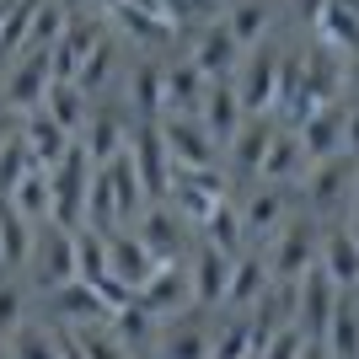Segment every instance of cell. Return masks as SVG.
<instances>
[{"mask_svg":"<svg viewBox=\"0 0 359 359\" xmlns=\"http://www.w3.org/2000/svg\"><path fill=\"white\" fill-rule=\"evenodd\" d=\"M316 252H322V225H316V215H290V220L273 231V252H269L273 285H300V279L316 269Z\"/></svg>","mask_w":359,"mask_h":359,"instance_id":"1","label":"cell"},{"mask_svg":"<svg viewBox=\"0 0 359 359\" xmlns=\"http://www.w3.org/2000/svg\"><path fill=\"white\" fill-rule=\"evenodd\" d=\"M129 161H135L140 182H145V198H150V204H161V198L172 194V182H177V161H172V150H166L161 123H140V129H129Z\"/></svg>","mask_w":359,"mask_h":359,"instance_id":"2","label":"cell"},{"mask_svg":"<svg viewBox=\"0 0 359 359\" xmlns=\"http://www.w3.org/2000/svg\"><path fill=\"white\" fill-rule=\"evenodd\" d=\"M279 70L285 60L273 48H252L236 70V97L247 107V118H263V113H279Z\"/></svg>","mask_w":359,"mask_h":359,"instance_id":"3","label":"cell"},{"mask_svg":"<svg viewBox=\"0 0 359 359\" xmlns=\"http://www.w3.org/2000/svg\"><path fill=\"white\" fill-rule=\"evenodd\" d=\"M354 177H359V161H354V156L316 161L311 172L300 177V188H306V215H332L348 194H354Z\"/></svg>","mask_w":359,"mask_h":359,"instance_id":"4","label":"cell"},{"mask_svg":"<svg viewBox=\"0 0 359 359\" xmlns=\"http://www.w3.org/2000/svg\"><path fill=\"white\" fill-rule=\"evenodd\" d=\"M338 306H344V295H338V285H332L322 269L306 273V285H300V316H295V327L300 338H311V344H327V332H332V316H338Z\"/></svg>","mask_w":359,"mask_h":359,"instance_id":"5","label":"cell"},{"mask_svg":"<svg viewBox=\"0 0 359 359\" xmlns=\"http://www.w3.org/2000/svg\"><path fill=\"white\" fill-rule=\"evenodd\" d=\"M161 135H166V150H172L177 172H215V140H210V129H204L194 113L166 118Z\"/></svg>","mask_w":359,"mask_h":359,"instance_id":"6","label":"cell"},{"mask_svg":"<svg viewBox=\"0 0 359 359\" xmlns=\"http://www.w3.org/2000/svg\"><path fill=\"white\" fill-rule=\"evenodd\" d=\"M241 54H247V48L231 38L225 16H215V22H204V27L194 32V54H188V60H194L198 70L210 75V81H225V75H236V70H241Z\"/></svg>","mask_w":359,"mask_h":359,"instance_id":"7","label":"cell"},{"mask_svg":"<svg viewBox=\"0 0 359 359\" xmlns=\"http://www.w3.org/2000/svg\"><path fill=\"white\" fill-rule=\"evenodd\" d=\"M295 135H300V145H306V156H311V166L316 161H332V156H348V107L344 102L316 107Z\"/></svg>","mask_w":359,"mask_h":359,"instance_id":"8","label":"cell"},{"mask_svg":"<svg viewBox=\"0 0 359 359\" xmlns=\"http://www.w3.org/2000/svg\"><path fill=\"white\" fill-rule=\"evenodd\" d=\"M279 129H285V123L263 113V118H247V123H241V135L225 145V150H231V172H236L241 182L263 177V161H269V150H273V140H279Z\"/></svg>","mask_w":359,"mask_h":359,"instance_id":"9","label":"cell"},{"mask_svg":"<svg viewBox=\"0 0 359 359\" xmlns=\"http://www.w3.org/2000/svg\"><path fill=\"white\" fill-rule=\"evenodd\" d=\"M194 118L210 129L215 145H231V140L241 135V123H247V107H241V97H236V81H210L204 107H198Z\"/></svg>","mask_w":359,"mask_h":359,"instance_id":"10","label":"cell"},{"mask_svg":"<svg viewBox=\"0 0 359 359\" xmlns=\"http://www.w3.org/2000/svg\"><path fill=\"white\" fill-rule=\"evenodd\" d=\"M316 269L327 273L338 290H354V285H359V241H354V231H348V220L322 225V252H316Z\"/></svg>","mask_w":359,"mask_h":359,"instance_id":"11","label":"cell"},{"mask_svg":"<svg viewBox=\"0 0 359 359\" xmlns=\"http://www.w3.org/2000/svg\"><path fill=\"white\" fill-rule=\"evenodd\" d=\"M135 300L145 306L150 316H177L182 306L194 300V279H188V269H182V263H161V269L140 285Z\"/></svg>","mask_w":359,"mask_h":359,"instance_id":"12","label":"cell"},{"mask_svg":"<svg viewBox=\"0 0 359 359\" xmlns=\"http://www.w3.org/2000/svg\"><path fill=\"white\" fill-rule=\"evenodd\" d=\"M231 263L236 257H225L220 247H198L194 252V269H188V279H194V306L198 311H215V306H225V290H231Z\"/></svg>","mask_w":359,"mask_h":359,"instance_id":"13","label":"cell"},{"mask_svg":"<svg viewBox=\"0 0 359 359\" xmlns=\"http://www.w3.org/2000/svg\"><path fill=\"white\" fill-rule=\"evenodd\" d=\"M22 145L32 150V166H38V172H54V166L70 156V135L48 118V107H38V113L22 118Z\"/></svg>","mask_w":359,"mask_h":359,"instance_id":"14","label":"cell"},{"mask_svg":"<svg viewBox=\"0 0 359 359\" xmlns=\"http://www.w3.org/2000/svg\"><path fill=\"white\" fill-rule=\"evenodd\" d=\"M54 225V220H48ZM38 269H43V290L54 295V290H65V285H75V273H81V263H75V236L70 231H48L43 236V247H38Z\"/></svg>","mask_w":359,"mask_h":359,"instance_id":"15","label":"cell"},{"mask_svg":"<svg viewBox=\"0 0 359 359\" xmlns=\"http://www.w3.org/2000/svg\"><path fill=\"white\" fill-rule=\"evenodd\" d=\"M273 273L269 263H263V252H241L236 263H231V290H225V306L231 311H247V306H257V300L269 295Z\"/></svg>","mask_w":359,"mask_h":359,"instance_id":"16","label":"cell"},{"mask_svg":"<svg viewBox=\"0 0 359 359\" xmlns=\"http://www.w3.org/2000/svg\"><path fill=\"white\" fill-rule=\"evenodd\" d=\"M107 263H113V279H123L135 295H140V285H145L150 273L161 269L156 252H150L140 236H107Z\"/></svg>","mask_w":359,"mask_h":359,"instance_id":"17","label":"cell"},{"mask_svg":"<svg viewBox=\"0 0 359 359\" xmlns=\"http://www.w3.org/2000/svg\"><path fill=\"white\" fill-rule=\"evenodd\" d=\"M311 172V156H306V145H300V135L295 129H279V140H273V150H269V161H263V177L257 182H295V177H306Z\"/></svg>","mask_w":359,"mask_h":359,"instance_id":"18","label":"cell"},{"mask_svg":"<svg viewBox=\"0 0 359 359\" xmlns=\"http://www.w3.org/2000/svg\"><path fill=\"white\" fill-rule=\"evenodd\" d=\"M225 27H231V38H236L241 48H263V38H269V27H273L269 0H231V6H225Z\"/></svg>","mask_w":359,"mask_h":359,"instance_id":"19","label":"cell"},{"mask_svg":"<svg viewBox=\"0 0 359 359\" xmlns=\"http://www.w3.org/2000/svg\"><path fill=\"white\" fill-rule=\"evenodd\" d=\"M204 91H210V75L198 70L194 60H182L166 70V113H198L204 107Z\"/></svg>","mask_w":359,"mask_h":359,"instance_id":"20","label":"cell"},{"mask_svg":"<svg viewBox=\"0 0 359 359\" xmlns=\"http://www.w3.org/2000/svg\"><path fill=\"white\" fill-rule=\"evenodd\" d=\"M290 204H285V194H279V188H263V182H257L252 194L241 198V220H247V236H257V231H263V236H273V231H279V225L290 220Z\"/></svg>","mask_w":359,"mask_h":359,"instance_id":"21","label":"cell"},{"mask_svg":"<svg viewBox=\"0 0 359 359\" xmlns=\"http://www.w3.org/2000/svg\"><path fill=\"white\" fill-rule=\"evenodd\" d=\"M135 236L156 252V263H177V236H182V231H177V220H172L166 204H150V210L140 215V220H135Z\"/></svg>","mask_w":359,"mask_h":359,"instance_id":"22","label":"cell"},{"mask_svg":"<svg viewBox=\"0 0 359 359\" xmlns=\"http://www.w3.org/2000/svg\"><path fill=\"white\" fill-rule=\"evenodd\" d=\"M316 38H322L332 54L359 60V11H348V6H338V0H332L327 11H322V22H316Z\"/></svg>","mask_w":359,"mask_h":359,"instance_id":"23","label":"cell"},{"mask_svg":"<svg viewBox=\"0 0 359 359\" xmlns=\"http://www.w3.org/2000/svg\"><path fill=\"white\" fill-rule=\"evenodd\" d=\"M241 236H247L241 204H236V198H220V204H215V215L204 220V241H210V247H220L225 257H241Z\"/></svg>","mask_w":359,"mask_h":359,"instance_id":"24","label":"cell"},{"mask_svg":"<svg viewBox=\"0 0 359 359\" xmlns=\"http://www.w3.org/2000/svg\"><path fill=\"white\" fill-rule=\"evenodd\" d=\"M129 97H135L140 123H161V113H166V70H161V65H140Z\"/></svg>","mask_w":359,"mask_h":359,"instance_id":"25","label":"cell"},{"mask_svg":"<svg viewBox=\"0 0 359 359\" xmlns=\"http://www.w3.org/2000/svg\"><path fill=\"white\" fill-rule=\"evenodd\" d=\"M32 252H38L32 247V220L16 215L11 204H0V257H6V269H22Z\"/></svg>","mask_w":359,"mask_h":359,"instance_id":"26","label":"cell"},{"mask_svg":"<svg viewBox=\"0 0 359 359\" xmlns=\"http://www.w3.org/2000/svg\"><path fill=\"white\" fill-rule=\"evenodd\" d=\"M43 107H48V118L60 123L65 135H75V129L91 118V113H86V91L75 86V81H54V86H48V102H43Z\"/></svg>","mask_w":359,"mask_h":359,"instance_id":"27","label":"cell"},{"mask_svg":"<svg viewBox=\"0 0 359 359\" xmlns=\"http://www.w3.org/2000/svg\"><path fill=\"white\" fill-rule=\"evenodd\" d=\"M65 332H70V344L86 359H129V348L118 344L113 322H86V327H65Z\"/></svg>","mask_w":359,"mask_h":359,"instance_id":"28","label":"cell"},{"mask_svg":"<svg viewBox=\"0 0 359 359\" xmlns=\"http://www.w3.org/2000/svg\"><path fill=\"white\" fill-rule=\"evenodd\" d=\"M210 348H215V338L198 322H177L161 338V359H210Z\"/></svg>","mask_w":359,"mask_h":359,"instance_id":"29","label":"cell"},{"mask_svg":"<svg viewBox=\"0 0 359 359\" xmlns=\"http://www.w3.org/2000/svg\"><path fill=\"white\" fill-rule=\"evenodd\" d=\"M118 140H123V129H118V118H113V113H91V129H86V156H91V161L113 166V161L123 156Z\"/></svg>","mask_w":359,"mask_h":359,"instance_id":"30","label":"cell"},{"mask_svg":"<svg viewBox=\"0 0 359 359\" xmlns=\"http://www.w3.org/2000/svg\"><path fill=\"white\" fill-rule=\"evenodd\" d=\"M210 359H257V327L252 322H225Z\"/></svg>","mask_w":359,"mask_h":359,"instance_id":"31","label":"cell"},{"mask_svg":"<svg viewBox=\"0 0 359 359\" xmlns=\"http://www.w3.org/2000/svg\"><path fill=\"white\" fill-rule=\"evenodd\" d=\"M327 348H332V359H359V311H354L348 295H344V306H338V316H332Z\"/></svg>","mask_w":359,"mask_h":359,"instance_id":"32","label":"cell"},{"mask_svg":"<svg viewBox=\"0 0 359 359\" xmlns=\"http://www.w3.org/2000/svg\"><path fill=\"white\" fill-rule=\"evenodd\" d=\"M107 322H113V332H118V344H123V348H145V344H150V332H156V316H150L140 300H135V306H123L118 316H107Z\"/></svg>","mask_w":359,"mask_h":359,"instance_id":"33","label":"cell"},{"mask_svg":"<svg viewBox=\"0 0 359 359\" xmlns=\"http://www.w3.org/2000/svg\"><path fill=\"white\" fill-rule=\"evenodd\" d=\"M27 172H32V150L22 145V135H16L11 145L0 150V204H6V198H11L22 182H27Z\"/></svg>","mask_w":359,"mask_h":359,"instance_id":"34","label":"cell"},{"mask_svg":"<svg viewBox=\"0 0 359 359\" xmlns=\"http://www.w3.org/2000/svg\"><path fill=\"white\" fill-rule=\"evenodd\" d=\"M11 359H65L60 327H54V332H43V327H22V332L11 338Z\"/></svg>","mask_w":359,"mask_h":359,"instance_id":"35","label":"cell"},{"mask_svg":"<svg viewBox=\"0 0 359 359\" xmlns=\"http://www.w3.org/2000/svg\"><path fill=\"white\" fill-rule=\"evenodd\" d=\"M22 327H27V295H22V285L0 279V338L11 344Z\"/></svg>","mask_w":359,"mask_h":359,"instance_id":"36","label":"cell"},{"mask_svg":"<svg viewBox=\"0 0 359 359\" xmlns=\"http://www.w3.org/2000/svg\"><path fill=\"white\" fill-rule=\"evenodd\" d=\"M113 54H118V48H113V38H102V43L91 48V60H86V70H81V81H75V86L86 91H97V86H107V75H113Z\"/></svg>","mask_w":359,"mask_h":359,"instance_id":"37","label":"cell"},{"mask_svg":"<svg viewBox=\"0 0 359 359\" xmlns=\"http://www.w3.org/2000/svg\"><path fill=\"white\" fill-rule=\"evenodd\" d=\"M300 354H306V338H300V327H290V332H279L257 359H300Z\"/></svg>","mask_w":359,"mask_h":359,"instance_id":"38","label":"cell"},{"mask_svg":"<svg viewBox=\"0 0 359 359\" xmlns=\"http://www.w3.org/2000/svg\"><path fill=\"white\" fill-rule=\"evenodd\" d=\"M327 6H332V0H295V16H300V27H316Z\"/></svg>","mask_w":359,"mask_h":359,"instance_id":"39","label":"cell"},{"mask_svg":"<svg viewBox=\"0 0 359 359\" xmlns=\"http://www.w3.org/2000/svg\"><path fill=\"white\" fill-rule=\"evenodd\" d=\"M344 97H348V107H359V60H348V70H344Z\"/></svg>","mask_w":359,"mask_h":359,"instance_id":"40","label":"cell"},{"mask_svg":"<svg viewBox=\"0 0 359 359\" xmlns=\"http://www.w3.org/2000/svg\"><path fill=\"white\" fill-rule=\"evenodd\" d=\"M348 156L359 161V107H348Z\"/></svg>","mask_w":359,"mask_h":359,"instance_id":"41","label":"cell"},{"mask_svg":"<svg viewBox=\"0 0 359 359\" xmlns=\"http://www.w3.org/2000/svg\"><path fill=\"white\" fill-rule=\"evenodd\" d=\"M300 359H332V348H327V344H311V338H306V354H300Z\"/></svg>","mask_w":359,"mask_h":359,"instance_id":"42","label":"cell"},{"mask_svg":"<svg viewBox=\"0 0 359 359\" xmlns=\"http://www.w3.org/2000/svg\"><path fill=\"white\" fill-rule=\"evenodd\" d=\"M348 231H354V241H359V204L348 210Z\"/></svg>","mask_w":359,"mask_h":359,"instance_id":"43","label":"cell"},{"mask_svg":"<svg viewBox=\"0 0 359 359\" xmlns=\"http://www.w3.org/2000/svg\"><path fill=\"white\" fill-rule=\"evenodd\" d=\"M0 359H11V344H6V338H0Z\"/></svg>","mask_w":359,"mask_h":359,"instance_id":"44","label":"cell"},{"mask_svg":"<svg viewBox=\"0 0 359 359\" xmlns=\"http://www.w3.org/2000/svg\"><path fill=\"white\" fill-rule=\"evenodd\" d=\"M338 6H348V11H359V0H338Z\"/></svg>","mask_w":359,"mask_h":359,"instance_id":"45","label":"cell"},{"mask_svg":"<svg viewBox=\"0 0 359 359\" xmlns=\"http://www.w3.org/2000/svg\"><path fill=\"white\" fill-rule=\"evenodd\" d=\"M354 204H359V177H354Z\"/></svg>","mask_w":359,"mask_h":359,"instance_id":"46","label":"cell"},{"mask_svg":"<svg viewBox=\"0 0 359 359\" xmlns=\"http://www.w3.org/2000/svg\"><path fill=\"white\" fill-rule=\"evenodd\" d=\"M0 269H6V257H0Z\"/></svg>","mask_w":359,"mask_h":359,"instance_id":"47","label":"cell"},{"mask_svg":"<svg viewBox=\"0 0 359 359\" xmlns=\"http://www.w3.org/2000/svg\"><path fill=\"white\" fill-rule=\"evenodd\" d=\"M0 91H6V81H0Z\"/></svg>","mask_w":359,"mask_h":359,"instance_id":"48","label":"cell"}]
</instances>
